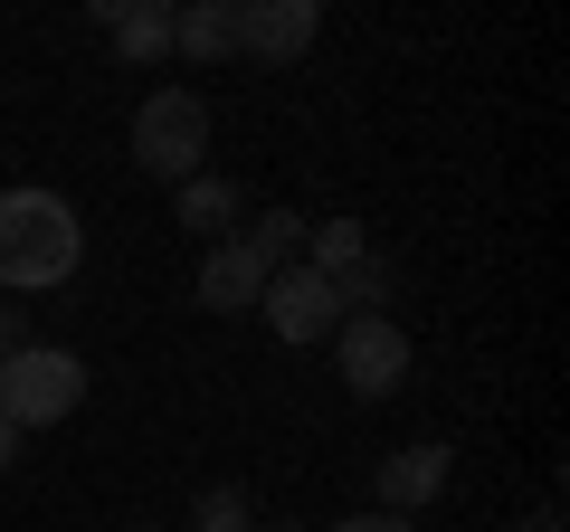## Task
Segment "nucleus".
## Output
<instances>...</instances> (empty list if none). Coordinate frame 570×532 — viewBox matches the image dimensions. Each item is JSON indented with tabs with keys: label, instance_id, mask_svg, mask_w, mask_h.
<instances>
[{
	"label": "nucleus",
	"instance_id": "obj_5",
	"mask_svg": "<svg viewBox=\"0 0 570 532\" xmlns=\"http://www.w3.org/2000/svg\"><path fill=\"white\" fill-rule=\"evenodd\" d=\"M257 314L276 324V343H333L343 295H333V276H314V266H276L266 295H257Z\"/></svg>",
	"mask_w": 570,
	"mask_h": 532
},
{
	"label": "nucleus",
	"instance_id": "obj_18",
	"mask_svg": "<svg viewBox=\"0 0 570 532\" xmlns=\"http://www.w3.org/2000/svg\"><path fill=\"white\" fill-rule=\"evenodd\" d=\"M523 532H561V513H551V504H532V513H523Z\"/></svg>",
	"mask_w": 570,
	"mask_h": 532
},
{
	"label": "nucleus",
	"instance_id": "obj_16",
	"mask_svg": "<svg viewBox=\"0 0 570 532\" xmlns=\"http://www.w3.org/2000/svg\"><path fill=\"white\" fill-rule=\"evenodd\" d=\"M20 343H29V333H20V305H0V362H10Z\"/></svg>",
	"mask_w": 570,
	"mask_h": 532
},
{
	"label": "nucleus",
	"instance_id": "obj_19",
	"mask_svg": "<svg viewBox=\"0 0 570 532\" xmlns=\"http://www.w3.org/2000/svg\"><path fill=\"white\" fill-rule=\"evenodd\" d=\"M124 532H153V523H124Z\"/></svg>",
	"mask_w": 570,
	"mask_h": 532
},
{
	"label": "nucleus",
	"instance_id": "obj_11",
	"mask_svg": "<svg viewBox=\"0 0 570 532\" xmlns=\"http://www.w3.org/2000/svg\"><path fill=\"white\" fill-rule=\"evenodd\" d=\"M105 29H115V48H124V58H171V10H163V0H134V10H105Z\"/></svg>",
	"mask_w": 570,
	"mask_h": 532
},
{
	"label": "nucleus",
	"instance_id": "obj_7",
	"mask_svg": "<svg viewBox=\"0 0 570 532\" xmlns=\"http://www.w3.org/2000/svg\"><path fill=\"white\" fill-rule=\"evenodd\" d=\"M438 494H448V447H438V437L381 456V513H419V504H438Z\"/></svg>",
	"mask_w": 570,
	"mask_h": 532
},
{
	"label": "nucleus",
	"instance_id": "obj_3",
	"mask_svg": "<svg viewBox=\"0 0 570 532\" xmlns=\"http://www.w3.org/2000/svg\"><path fill=\"white\" fill-rule=\"evenodd\" d=\"M86 400V362L77 352H58V343H20L10 362H0V418L10 428H58L67 410Z\"/></svg>",
	"mask_w": 570,
	"mask_h": 532
},
{
	"label": "nucleus",
	"instance_id": "obj_8",
	"mask_svg": "<svg viewBox=\"0 0 570 532\" xmlns=\"http://www.w3.org/2000/svg\"><path fill=\"white\" fill-rule=\"evenodd\" d=\"M257 295H266V266L247 257L238 238H219V247L200 257V305H209V314H257Z\"/></svg>",
	"mask_w": 570,
	"mask_h": 532
},
{
	"label": "nucleus",
	"instance_id": "obj_1",
	"mask_svg": "<svg viewBox=\"0 0 570 532\" xmlns=\"http://www.w3.org/2000/svg\"><path fill=\"white\" fill-rule=\"evenodd\" d=\"M77 257H86V228L58 190H0V286L10 295L67 286Z\"/></svg>",
	"mask_w": 570,
	"mask_h": 532
},
{
	"label": "nucleus",
	"instance_id": "obj_4",
	"mask_svg": "<svg viewBox=\"0 0 570 532\" xmlns=\"http://www.w3.org/2000/svg\"><path fill=\"white\" fill-rule=\"evenodd\" d=\"M333 343H343L352 400H390V390L409 381V333L390 324V314H343V324H333Z\"/></svg>",
	"mask_w": 570,
	"mask_h": 532
},
{
	"label": "nucleus",
	"instance_id": "obj_9",
	"mask_svg": "<svg viewBox=\"0 0 570 532\" xmlns=\"http://www.w3.org/2000/svg\"><path fill=\"white\" fill-rule=\"evenodd\" d=\"M171 48L181 58H228L238 48V0H190V10H171Z\"/></svg>",
	"mask_w": 570,
	"mask_h": 532
},
{
	"label": "nucleus",
	"instance_id": "obj_14",
	"mask_svg": "<svg viewBox=\"0 0 570 532\" xmlns=\"http://www.w3.org/2000/svg\"><path fill=\"white\" fill-rule=\"evenodd\" d=\"M200 532H257V523H247V494H209V504H200Z\"/></svg>",
	"mask_w": 570,
	"mask_h": 532
},
{
	"label": "nucleus",
	"instance_id": "obj_17",
	"mask_svg": "<svg viewBox=\"0 0 570 532\" xmlns=\"http://www.w3.org/2000/svg\"><path fill=\"white\" fill-rule=\"evenodd\" d=\"M20 466V428H10V418H0V475Z\"/></svg>",
	"mask_w": 570,
	"mask_h": 532
},
{
	"label": "nucleus",
	"instance_id": "obj_13",
	"mask_svg": "<svg viewBox=\"0 0 570 532\" xmlns=\"http://www.w3.org/2000/svg\"><path fill=\"white\" fill-rule=\"evenodd\" d=\"M238 247H247V257L266 266V276H276V266H295V247H305V219H295V209H266V219L247 228Z\"/></svg>",
	"mask_w": 570,
	"mask_h": 532
},
{
	"label": "nucleus",
	"instance_id": "obj_10",
	"mask_svg": "<svg viewBox=\"0 0 570 532\" xmlns=\"http://www.w3.org/2000/svg\"><path fill=\"white\" fill-rule=\"evenodd\" d=\"M171 209H181V228H200V238H209V247H219V238H228V228H238V190H228V181H219V171H190V181H181V190H171Z\"/></svg>",
	"mask_w": 570,
	"mask_h": 532
},
{
	"label": "nucleus",
	"instance_id": "obj_2",
	"mask_svg": "<svg viewBox=\"0 0 570 532\" xmlns=\"http://www.w3.org/2000/svg\"><path fill=\"white\" fill-rule=\"evenodd\" d=\"M134 162L153 171V181H171V190L209 162V105L190 96V86H153V96L134 105Z\"/></svg>",
	"mask_w": 570,
	"mask_h": 532
},
{
	"label": "nucleus",
	"instance_id": "obj_20",
	"mask_svg": "<svg viewBox=\"0 0 570 532\" xmlns=\"http://www.w3.org/2000/svg\"><path fill=\"white\" fill-rule=\"evenodd\" d=\"M285 532H295V523H285Z\"/></svg>",
	"mask_w": 570,
	"mask_h": 532
},
{
	"label": "nucleus",
	"instance_id": "obj_6",
	"mask_svg": "<svg viewBox=\"0 0 570 532\" xmlns=\"http://www.w3.org/2000/svg\"><path fill=\"white\" fill-rule=\"evenodd\" d=\"M314 29H324V10H314V0H238V48H247V58H266V67L305 58Z\"/></svg>",
	"mask_w": 570,
	"mask_h": 532
},
{
	"label": "nucleus",
	"instance_id": "obj_15",
	"mask_svg": "<svg viewBox=\"0 0 570 532\" xmlns=\"http://www.w3.org/2000/svg\"><path fill=\"white\" fill-rule=\"evenodd\" d=\"M333 532H419V523H409V513H381V504H371V513H343Z\"/></svg>",
	"mask_w": 570,
	"mask_h": 532
},
{
	"label": "nucleus",
	"instance_id": "obj_12",
	"mask_svg": "<svg viewBox=\"0 0 570 532\" xmlns=\"http://www.w3.org/2000/svg\"><path fill=\"white\" fill-rule=\"evenodd\" d=\"M305 247H314V276H352V266L371 257L362 219H305Z\"/></svg>",
	"mask_w": 570,
	"mask_h": 532
}]
</instances>
